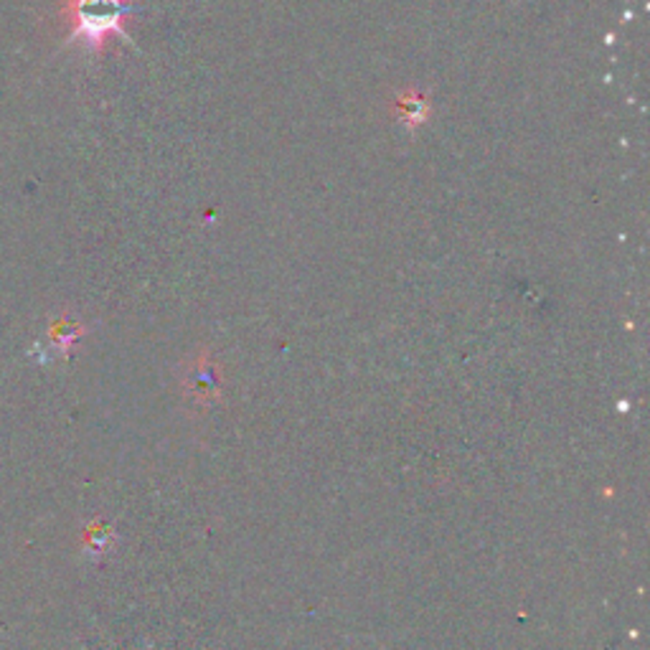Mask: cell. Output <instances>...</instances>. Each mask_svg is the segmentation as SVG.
I'll use <instances>...</instances> for the list:
<instances>
[{"label":"cell","mask_w":650,"mask_h":650,"mask_svg":"<svg viewBox=\"0 0 650 650\" xmlns=\"http://www.w3.org/2000/svg\"><path fill=\"white\" fill-rule=\"evenodd\" d=\"M66 15L72 21L69 41H82L92 54H100L112 36L127 39L125 21L133 15V5L127 0H66Z\"/></svg>","instance_id":"obj_1"},{"label":"cell","mask_w":650,"mask_h":650,"mask_svg":"<svg viewBox=\"0 0 650 650\" xmlns=\"http://www.w3.org/2000/svg\"><path fill=\"white\" fill-rule=\"evenodd\" d=\"M84 333V328L72 321V318H61L57 323L51 325V330H48V338H51V346L54 348H59L61 354L66 356L69 354V348L75 346L76 338Z\"/></svg>","instance_id":"obj_2"},{"label":"cell","mask_w":650,"mask_h":650,"mask_svg":"<svg viewBox=\"0 0 650 650\" xmlns=\"http://www.w3.org/2000/svg\"><path fill=\"white\" fill-rule=\"evenodd\" d=\"M401 118H404V125L407 127H417L419 122H425L427 119V102H425V97L422 94H414V92H409V94H404L401 97Z\"/></svg>","instance_id":"obj_3"}]
</instances>
